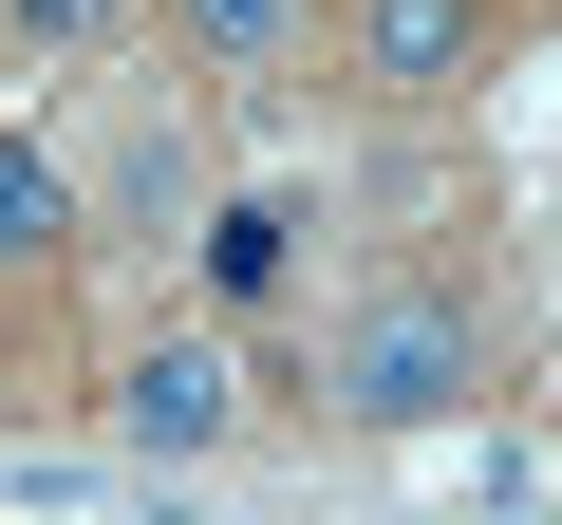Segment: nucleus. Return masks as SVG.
Returning a JSON list of instances; mask_svg holds the SVG:
<instances>
[{
	"mask_svg": "<svg viewBox=\"0 0 562 525\" xmlns=\"http://www.w3.org/2000/svg\"><path fill=\"white\" fill-rule=\"evenodd\" d=\"M487 394V320L450 301V282H375L338 338H319V413L338 432H450Z\"/></svg>",
	"mask_w": 562,
	"mask_h": 525,
	"instance_id": "1",
	"label": "nucleus"
},
{
	"mask_svg": "<svg viewBox=\"0 0 562 525\" xmlns=\"http://www.w3.org/2000/svg\"><path fill=\"white\" fill-rule=\"evenodd\" d=\"M57 169H76V225H94V244H188V225L225 206V188H206V113L150 94V76H113Z\"/></svg>",
	"mask_w": 562,
	"mask_h": 525,
	"instance_id": "2",
	"label": "nucleus"
},
{
	"mask_svg": "<svg viewBox=\"0 0 562 525\" xmlns=\"http://www.w3.org/2000/svg\"><path fill=\"white\" fill-rule=\"evenodd\" d=\"M338 57L357 94H469L506 57V0H338Z\"/></svg>",
	"mask_w": 562,
	"mask_h": 525,
	"instance_id": "3",
	"label": "nucleus"
},
{
	"mask_svg": "<svg viewBox=\"0 0 562 525\" xmlns=\"http://www.w3.org/2000/svg\"><path fill=\"white\" fill-rule=\"evenodd\" d=\"M113 432L132 450H244V357L225 338H150V357H113Z\"/></svg>",
	"mask_w": 562,
	"mask_h": 525,
	"instance_id": "4",
	"label": "nucleus"
},
{
	"mask_svg": "<svg viewBox=\"0 0 562 525\" xmlns=\"http://www.w3.org/2000/svg\"><path fill=\"white\" fill-rule=\"evenodd\" d=\"M76 244H94V225H76V169H57L38 132H0V301H57Z\"/></svg>",
	"mask_w": 562,
	"mask_h": 525,
	"instance_id": "5",
	"label": "nucleus"
},
{
	"mask_svg": "<svg viewBox=\"0 0 562 525\" xmlns=\"http://www.w3.org/2000/svg\"><path fill=\"white\" fill-rule=\"evenodd\" d=\"M169 38H188L206 76H281V57L319 38V0H169Z\"/></svg>",
	"mask_w": 562,
	"mask_h": 525,
	"instance_id": "6",
	"label": "nucleus"
},
{
	"mask_svg": "<svg viewBox=\"0 0 562 525\" xmlns=\"http://www.w3.org/2000/svg\"><path fill=\"white\" fill-rule=\"evenodd\" d=\"M0 38L20 57H94V38H132V0H0Z\"/></svg>",
	"mask_w": 562,
	"mask_h": 525,
	"instance_id": "7",
	"label": "nucleus"
}]
</instances>
